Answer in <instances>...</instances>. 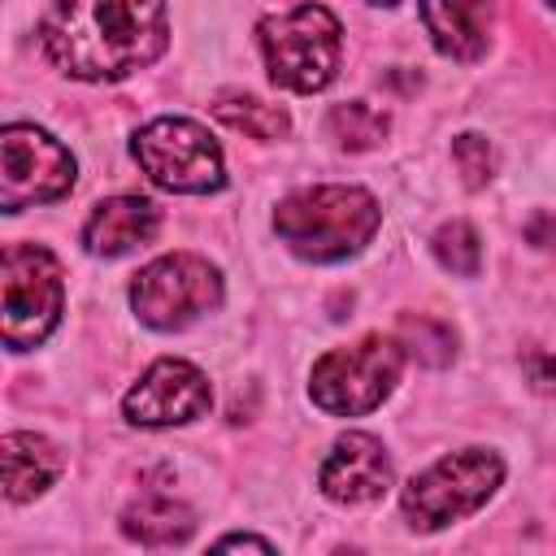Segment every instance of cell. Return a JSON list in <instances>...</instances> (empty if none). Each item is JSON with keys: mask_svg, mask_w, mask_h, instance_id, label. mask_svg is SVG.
<instances>
[{"mask_svg": "<svg viewBox=\"0 0 556 556\" xmlns=\"http://www.w3.org/2000/svg\"><path fill=\"white\" fill-rule=\"evenodd\" d=\"M169 43L165 0H52L39 22L43 56L83 83H117Z\"/></svg>", "mask_w": 556, "mask_h": 556, "instance_id": "6da1fadb", "label": "cell"}, {"mask_svg": "<svg viewBox=\"0 0 556 556\" xmlns=\"http://www.w3.org/2000/svg\"><path fill=\"white\" fill-rule=\"evenodd\" d=\"M382 222L378 200L365 187H343V182H321L291 191L274 208V235L313 265H334L356 256Z\"/></svg>", "mask_w": 556, "mask_h": 556, "instance_id": "7a4b0ae2", "label": "cell"}, {"mask_svg": "<svg viewBox=\"0 0 556 556\" xmlns=\"http://www.w3.org/2000/svg\"><path fill=\"white\" fill-rule=\"evenodd\" d=\"M256 35H261V52L274 87L308 96L334 83L339 56H343V30L326 4L304 0L287 13H269L256 26Z\"/></svg>", "mask_w": 556, "mask_h": 556, "instance_id": "3957f363", "label": "cell"}, {"mask_svg": "<svg viewBox=\"0 0 556 556\" xmlns=\"http://www.w3.org/2000/svg\"><path fill=\"white\" fill-rule=\"evenodd\" d=\"M500 482H504V460L491 447H460V452L434 460L430 469H421L404 486L400 508L413 530H443V526L478 513L495 495Z\"/></svg>", "mask_w": 556, "mask_h": 556, "instance_id": "277c9868", "label": "cell"}, {"mask_svg": "<svg viewBox=\"0 0 556 556\" xmlns=\"http://www.w3.org/2000/svg\"><path fill=\"white\" fill-rule=\"evenodd\" d=\"M400 369H404V348L387 334H365L361 343L334 348L313 365L308 395L330 417H365L391 395Z\"/></svg>", "mask_w": 556, "mask_h": 556, "instance_id": "5b68a950", "label": "cell"}, {"mask_svg": "<svg viewBox=\"0 0 556 556\" xmlns=\"http://www.w3.org/2000/svg\"><path fill=\"white\" fill-rule=\"evenodd\" d=\"M0 295H4V348L26 352L39 348L65 308L61 265L39 243H9L0 256Z\"/></svg>", "mask_w": 556, "mask_h": 556, "instance_id": "8992f818", "label": "cell"}, {"mask_svg": "<svg viewBox=\"0 0 556 556\" xmlns=\"http://www.w3.org/2000/svg\"><path fill=\"white\" fill-rule=\"evenodd\" d=\"M130 152L139 161V169L178 195H208L226 187V165H222V148L217 139L187 117H156L143 130H135Z\"/></svg>", "mask_w": 556, "mask_h": 556, "instance_id": "52a82bcc", "label": "cell"}, {"mask_svg": "<svg viewBox=\"0 0 556 556\" xmlns=\"http://www.w3.org/2000/svg\"><path fill=\"white\" fill-rule=\"evenodd\" d=\"M222 304V274L195 252H169L130 282V308L152 330H182Z\"/></svg>", "mask_w": 556, "mask_h": 556, "instance_id": "ba28073f", "label": "cell"}, {"mask_svg": "<svg viewBox=\"0 0 556 556\" xmlns=\"http://www.w3.org/2000/svg\"><path fill=\"white\" fill-rule=\"evenodd\" d=\"M74 156L61 139L30 122H9L0 130V208L22 213L30 204H52L74 187Z\"/></svg>", "mask_w": 556, "mask_h": 556, "instance_id": "9c48e42d", "label": "cell"}, {"mask_svg": "<svg viewBox=\"0 0 556 556\" xmlns=\"http://www.w3.org/2000/svg\"><path fill=\"white\" fill-rule=\"evenodd\" d=\"M213 404V391H208V378L191 365V361H178V356H165L156 361L122 400L126 408V421L130 426H187L195 417H204Z\"/></svg>", "mask_w": 556, "mask_h": 556, "instance_id": "30bf717a", "label": "cell"}, {"mask_svg": "<svg viewBox=\"0 0 556 556\" xmlns=\"http://www.w3.org/2000/svg\"><path fill=\"white\" fill-rule=\"evenodd\" d=\"M321 495L334 504H369L391 486V456L374 434L348 430L321 460Z\"/></svg>", "mask_w": 556, "mask_h": 556, "instance_id": "8fae6325", "label": "cell"}, {"mask_svg": "<svg viewBox=\"0 0 556 556\" xmlns=\"http://www.w3.org/2000/svg\"><path fill=\"white\" fill-rule=\"evenodd\" d=\"M421 9V26L430 35V43L469 65L478 56H486L491 43V0H417Z\"/></svg>", "mask_w": 556, "mask_h": 556, "instance_id": "7c38bea8", "label": "cell"}, {"mask_svg": "<svg viewBox=\"0 0 556 556\" xmlns=\"http://www.w3.org/2000/svg\"><path fill=\"white\" fill-rule=\"evenodd\" d=\"M161 230V208L143 195H113L100 200L83 226V243L91 256H126L130 248H143Z\"/></svg>", "mask_w": 556, "mask_h": 556, "instance_id": "4fadbf2b", "label": "cell"}, {"mask_svg": "<svg viewBox=\"0 0 556 556\" xmlns=\"http://www.w3.org/2000/svg\"><path fill=\"white\" fill-rule=\"evenodd\" d=\"M0 465H4V495L13 504H26L35 495H43L56 473H61V452L43 439V434H26L13 430L0 443Z\"/></svg>", "mask_w": 556, "mask_h": 556, "instance_id": "5bb4252c", "label": "cell"}, {"mask_svg": "<svg viewBox=\"0 0 556 556\" xmlns=\"http://www.w3.org/2000/svg\"><path fill=\"white\" fill-rule=\"evenodd\" d=\"M195 530V517L187 504L169 495H143L122 513V534L143 543V547H178Z\"/></svg>", "mask_w": 556, "mask_h": 556, "instance_id": "9a60e30c", "label": "cell"}, {"mask_svg": "<svg viewBox=\"0 0 556 556\" xmlns=\"http://www.w3.org/2000/svg\"><path fill=\"white\" fill-rule=\"evenodd\" d=\"M213 117H217L222 126H230V130L252 135V139H282V135L291 130L287 109L265 104V100L243 96V91H222V96L213 100Z\"/></svg>", "mask_w": 556, "mask_h": 556, "instance_id": "2e32d148", "label": "cell"}, {"mask_svg": "<svg viewBox=\"0 0 556 556\" xmlns=\"http://www.w3.org/2000/svg\"><path fill=\"white\" fill-rule=\"evenodd\" d=\"M326 126H330V135H334L339 148L365 152V148L382 143V135H387L391 122H387L382 109H374V104H365V100H348V104H334V109H330Z\"/></svg>", "mask_w": 556, "mask_h": 556, "instance_id": "e0dca14e", "label": "cell"}, {"mask_svg": "<svg viewBox=\"0 0 556 556\" xmlns=\"http://www.w3.org/2000/svg\"><path fill=\"white\" fill-rule=\"evenodd\" d=\"M400 348L413 361L439 369V365H447L456 356V330L443 326L439 317H404L400 321Z\"/></svg>", "mask_w": 556, "mask_h": 556, "instance_id": "ac0fdd59", "label": "cell"}, {"mask_svg": "<svg viewBox=\"0 0 556 556\" xmlns=\"http://www.w3.org/2000/svg\"><path fill=\"white\" fill-rule=\"evenodd\" d=\"M430 248H434V261L443 269L460 274V278H473L482 269V239H478V230L469 222H443L434 230Z\"/></svg>", "mask_w": 556, "mask_h": 556, "instance_id": "d6986e66", "label": "cell"}, {"mask_svg": "<svg viewBox=\"0 0 556 556\" xmlns=\"http://www.w3.org/2000/svg\"><path fill=\"white\" fill-rule=\"evenodd\" d=\"M452 161H456V169H460L469 191H478V187H486L495 178V148H491L486 135H473V130L456 135L452 139Z\"/></svg>", "mask_w": 556, "mask_h": 556, "instance_id": "ffe728a7", "label": "cell"}, {"mask_svg": "<svg viewBox=\"0 0 556 556\" xmlns=\"http://www.w3.org/2000/svg\"><path fill=\"white\" fill-rule=\"evenodd\" d=\"M526 374L539 391H556V356H543V352L526 356Z\"/></svg>", "mask_w": 556, "mask_h": 556, "instance_id": "44dd1931", "label": "cell"}, {"mask_svg": "<svg viewBox=\"0 0 556 556\" xmlns=\"http://www.w3.org/2000/svg\"><path fill=\"white\" fill-rule=\"evenodd\" d=\"M526 239L539 243V248H552V252H556V217H534V222L526 226Z\"/></svg>", "mask_w": 556, "mask_h": 556, "instance_id": "7402d4cb", "label": "cell"}, {"mask_svg": "<svg viewBox=\"0 0 556 556\" xmlns=\"http://www.w3.org/2000/svg\"><path fill=\"white\" fill-rule=\"evenodd\" d=\"M217 547L226 552V547H256V552H274V543L269 539H252V534H226V539H217Z\"/></svg>", "mask_w": 556, "mask_h": 556, "instance_id": "603a6c76", "label": "cell"}, {"mask_svg": "<svg viewBox=\"0 0 556 556\" xmlns=\"http://www.w3.org/2000/svg\"><path fill=\"white\" fill-rule=\"evenodd\" d=\"M369 4H382V9H391V4H400V0H369Z\"/></svg>", "mask_w": 556, "mask_h": 556, "instance_id": "cb8c5ba5", "label": "cell"}, {"mask_svg": "<svg viewBox=\"0 0 556 556\" xmlns=\"http://www.w3.org/2000/svg\"><path fill=\"white\" fill-rule=\"evenodd\" d=\"M547 4H552V9H556V0H547Z\"/></svg>", "mask_w": 556, "mask_h": 556, "instance_id": "d4e9b609", "label": "cell"}]
</instances>
